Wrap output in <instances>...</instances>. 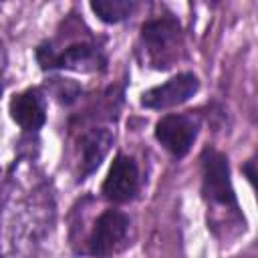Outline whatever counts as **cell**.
Wrapping results in <instances>:
<instances>
[{"label": "cell", "instance_id": "cell-1", "mask_svg": "<svg viewBox=\"0 0 258 258\" xmlns=\"http://www.w3.org/2000/svg\"><path fill=\"white\" fill-rule=\"evenodd\" d=\"M202 181H204V196L216 204L238 208L236 194L230 179V167L224 153L206 149L202 157Z\"/></svg>", "mask_w": 258, "mask_h": 258}, {"label": "cell", "instance_id": "cell-2", "mask_svg": "<svg viewBox=\"0 0 258 258\" xmlns=\"http://www.w3.org/2000/svg\"><path fill=\"white\" fill-rule=\"evenodd\" d=\"M129 226L131 222L123 212L107 210L95 222V228L89 236V252L99 258L113 254L127 238Z\"/></svg>", "mask_w": 258, "mask_h": 258}, {"label": "cell", "instance_id": "cell-3", "mask_svg": "<svg viewBox=\"0 0 258 258\" xmlns=\"http://www.w3.org/2000/svg\"><path fill=\"white\" fill-rule=\"evenodd\" d=\"M155 137L171 155L183 157L198 137V121L191 115H165L155 125Z\"/></svg>", "mask_w": 258, "mask_h": 258}, {"label": "cell", "instance_id": "cell-4", "mask_svg": "<svg viewBox=\"0 0 258 258\" xmlns=\"http://www.w3.org/2000/svg\"><path fill=\"white\" fill-rule=\"evenodd\" d=\"M200 89V81L194 73H181L167 83L157 85L141 95V105L147 109H169L191 99Z\"/></svg>", "mask_w": 258, "mask_h": 258}, {"label": "cell", "instance_id": "cell-5", "mask_svg": "<svg viewBox=\"0 0 258 258\" xmlns=\"http://www.w3.org/2000/svg\"><path fill=\"white\" fill-rule=\"evenodd\" d=\"M139 189L137 163L127 155H117L103 181V196L115 204L131 200Z\"/></svg>", "mask_w": 258, "mask_h": 258}, {"label": "cell", "instance_id": "cell-6", "mask_svg": "<svg viewBox=\"0 0 258 258\" xmlns=\"http://www.w3.org/2000/svg\"><path fill=\"white\" fill-rule=\"evenodd\" d=\"M10 117L26 131H36L44 125L46 113H44V99L40 91L28 89L12 97L10 101Z\"/></svg>", "mask_w": 258, "mask_h": 258}, {"label": "cell", "instance_id": "cell-7", "mask_svg": "<svg viewBox=\"0 0 258 258\" xmlns=\"http://www.w3.org/2000/svg\"><path fill=\"white\" fill-rule=\"evenodd\" d=\"M113 143V135L109 129H93L83 137V175L93 173Z\"/></svg>", "mask_w": 258, "mask_h": 258}, {"label": "cell", "instance_id": "cell-8", "mask_svg": "<svg viewBox=\"0 0 258 258\" xmlns=\"http://www.w3.org/2000/svg\"><path fill=\"white\" fill-rule=\"evenodd\" d=\"M103 62L99 50L91 44H73L64 48L62 52H56L54 67L60 69H73V71H93Z\"/></svg>", "mask_w": 258, "mask_h": 258}, {"label": "cell", "instance_id": "cell-9", "mask_svg": "<svg viewBox=\"0 0 258 258\" xmlns=\"http://www.w3.org/2000/svg\"><path fill=\"white\" fill-rule=\"evenodd\" d=\"M141 34H143V40H147L151 46L163 48V46H167L179 34V24L175 20H171V18L151 20V22L143 24Z\"/></svg>", "mask_w": 258, "mask_h": 258}, {"label": "cell", "instance_id": "cell-10", "mask_svg": "<svg viewBox=\"0 0 258 258\" xmlns=\"http://www.w3.org/2000/svg\"><path fill=\"white\" fill-rule=\"evenodd\" d=\"M91 10L103 22L115 24V22L125 20L135 10V2H131V0H97V2H91Z\"/></svg>", "mask_w": 258, "mask_h": 258}, {"label": "cell", "instance_id": "cell-11", "mask_svg": "<svg viewBox=\"0 0 258 258\" xmlns=\"http://www.w3.org/2000/svg\"><path fill=\"white\" fill-rule=\"evenodd\" d=\"M242 169H244V173L248 175V179H250V181H254V177H256V173H254V161H248Z\"/></svg>", "mask_w": 258, "mask_h": 258}, {"label": "cell", "instance_id": "cell-12", "mask_svg": "<svg viewBox=\"0 0 258 258\" xmlns=\"http://www.w3.org/2000/svg\"><path fill=\"white\" fill-rule=\"evenodd\" d=\"M0 91H2V89H0Z\"/></svg>", "mask_w": 258, "mask_h": 258}]
</instances>
